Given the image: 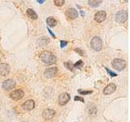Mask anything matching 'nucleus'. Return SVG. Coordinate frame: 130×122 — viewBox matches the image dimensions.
I'll list each match as a JSON object with an SVG mask.
<instances>
[{
	"mask_svg": "<svg viewBox=\"0 0 130 122\" xmlns=\"http://www.w3.org/2000/svg\"><path fill=\"white\" fill-rule=\"evenodd\" d=\"M41 60L46 64H52L56 62V57L53 53L48 50H43L39 56Z\"/></svg>",
	"mask_w": 130,
	"mask_h": 122,
	"instance_id": "obj_1",
	"label": "nucleus"
},
{
	"mask_svg": "<svg viewBox=\"0 0 130 122\" xmlns=\"http://www.w3.org/2000/svg\"><path fill=\"white\" fill-rule=\"evenodd\" d=\"M90 45H91V47H92L94 50H97V51L101 50L102 48V42L99 37L93 38L92 40H91Z\"/></svg>",
	"mask_w": 130,
	"mask_h": 122,
	"instance_id": "obj_2",
	"label": "nucleus"
},
{
	"mask_svg": "<svg viewBox=\"0 0 130 122\" xmlns=\"http://www.w3.org/2000/svg\"><path fill=\"white\" fill-rule=\"evenodd\" d=\"M112 66L115 69L118 71H122L126 67V62L121 59H115L112 61Z\"/></svg>",
	"mask_w": 130,
	"mask_h": 122,
	"instance_id": "obj_3",
	"label": "nucleus"
},
{
	"mask_svg": "<svg viewBox=\"0 0 130 122\" xmlns=\"http://www.w3.org/2000/svg\"><path fill=\"white\" fill-rule=\"evenodd\" d=\"M128 19V12L126 11H120L116 14V21L118 23H124Z\"/></svg>",
	"mask_w": 130,
	"mask_h": 122,
	"instance_id": "obj_4",
	"label": "nucleus"
},
{
	"mask_svg": "<svg viewBox=\"0 0 130 122\" xmlns=\"http://www.w3.org/2000/svg\"><path fill=\"white\" fill-rule=\"evenodd\" d=\"M25 95V93L22 90H14V91L10 94V97L11 99H12L13 100H20Z\"/></svg>",
	"mask_w": 130,
	"mask_h": 122,
	"instance_id": "obj_5",
	"label": "nucleus"
},
{
	"mask_svg": "<svg viewBox=\"0 0 130 122\" xmlns=\"http://www.w3.org/2000/svg\"><path fill=\"white\" fill-rule=\"evenodd\" d=\"M16 86V81L12 79H7L3 81V88L5 90H11Z\"/></svg>",
	"mask_w": 130,
	"mask_h": 122,
	"instance_id": "obj_6",
	"label": "nucleus"
},
{
	"mask_svg": "<svg viewBox=\"0 0 130 122\" xmlns=\"http://www.w3.org/2000/svg\"><path fill=\"white\" fill-rule=\"evenodd\" d=\"M55 111L54 109H51V108L46 109L42 112V117L45 120H51L55 116Z\"/></svg>",
	"mask_w": 130,
	"mask_h": 122,
	"instance_id": "obj_7",
	"label": "nucleus"
},
{
	"mask_svg": "<svg viewBox=\"0 0 130 122\" xmlns=\"http://www.w3.org/2000/svg\"><path fill=\"white\" fill-rule=\"evenodd\" d=\"M70 100V95L68 93H63L59 96L58 102L59 105H65Z\"/></svg>",
	"mask_w": 130,
	"mask_h": 122,
	"instance_id": "obj_8",
	"label": "nucleus"
},
{
	"mask_svg": "<svg viewBox=\"0 0 130 122\" xmlns=\"http://www.w3.org/2000/svg\"><path fill=\"white\" fill-rule=\"evenodd\" d=\"M106 18V13L104 11H100L94 15V20L98 23H102V21H104Z\"/></svg>",
	"mask_w": 130,
	"mask_h": 122,
	"instance_id": "obj_9",
	"label": "nucleus"
},
{
	"mask_svg": "<svg viewBox=\"0 0 130 122\" xmlns=\"http://www.w3.org/2000/svg\"><path fill=\"white\" fill-rule=\"evenodd\" d=\"M57 72H58V69H57V68H55V67H54V68H49L45 70L44 75L47 78H52L56 75Z\"/></svg>",
	"mask_w": 130,
	"mask_h": 122,
	"instance_id": "obj_10",
	"label": "nucleus"
},
{
	"mask_svg": "<svg viewBox=\"0 0 130 122\" xmlns=\"http://www.w3.org/2000/svg\"><path fill=\"white\" fill-rule=\"evenodd\" d=\"M34 107H35V103L32 99H29L22 104L23 109L26 110V111H31L34 108Z\"/></svg>",
	"mask_w": 130,
	"mask_h": 122,
	"instance_id": "obj_11",
	"label": "nucleus"
},
{
	"mask_svg": "<svg viewBox=\"0 0 130 122\" xmlns=\"http://www.w3.org/2000/svg\"><path fill=\"white\" fill-rule=\"evenodd\" d=\"M116 90V85L114 83H110L106 86L104 90H103V94L106 95H109V94L114 93Z\"/></svg>",
	"mask_w": 130,
	"mask_h": 122,
	"instance_id": "obj_12",
	"label": "nucleus"
},
{
	"mask_svg": "<svg viewBox=\"0 0 130 122\" xmlns=\"http://www.w3.org/2000/svg\"><path fill=\"white\" fill-rule=\"evenodd\" d=\"M10 73V66L7 64H0V75L4 77Z\"/></svg>",
	"mask_w": 130,
	"mask_h": 122,
	"instance_id": "obj_13",
	"label": "nucleus"
},
{
	"mask_svg": "<svg viewBox=\"0 0 130 122\" xmlns=\"http://www.w3.org/2000/svg\"><path fill=\"white\" fill-rule=\"evenodd\" d=\"M66 15L69 19L73 20V19H76L78 17V12H77V11L74 8H69L66 11Z\"/></svg>",
	"mask_w": 130,
	"mask_h": 122,
	"instance_id": "obj_14",
	"label": "nucleus"
},
{
	"mask_svg": "<svg viewBox=\"0 0 130 122\" xmlns=\"http://www.w3.org/2000/svg\"><path fill=\"white\" fill-rule=\"evenodd\" d=\"M27 15L30 19H32V20H37V13L33 9H31V8H29L27 10Z\"/></svg>",
	"mask_w": 130,
	"mask_h": 122,
	"instance_id": "obj_15",
	"label": "nucleus"
},
{
	"mask_svg": "<svg viewBox=\"0 0 130 122\" xmlns=\"http://www.w3.org/2000/svg\"><path fill=\"white\" fill-rule=\"evenodd\" d=\"M47 23L50 27H55L57 25V21L53 17H48L47 19Z\"/></svg>",
	"mask_w": 130,
	"mask_h": 122,
	"instance_id": "obj_16",
	"label": "nucleus"
},
{
	"mask_svg": "<svg viewBox=\"0 0 130 122\" xmlns=\"http://www.w3.org/2000/svg\"><path fill=\"white\" fill-rule=\"evenodd\" d=\"M102 3V1H97V0H92V1H89V5L93 7H97Z\"/></svg>",
	"mask_w": 130,
	"mask_h": 122,
	"instance_id": "obj_17",
	"label": "nucleus"
},
{
	"mask_svg": "<svg viewBox=\"0 0 130 122\" xmlns=\"http://www.w3.org/2000/svg\"><path fill=\"white\" fill-rule=\"evenodd\" d=\"M54 3H55V4L56 6L61 7V6H63V5L64 4V3H65V2L63 1V0H55Z\"/></svg>",
	"mask_w": 130,
	"mask_h": 122,
	"instance_id": "obj_18",
	"label": "nucleus"
},
{
	"mask_svg": "<svg viewBox=\"0 0 130 122\" xmlns=\"http://www.w3.org/2000/svg\"><path fill=\"white\" fill-rule=\"evenodd\" d=\"M78 92L81 94H92V90H78Z\"/></svg>",
	"mask_w": 130,
	"mask_h": 122,
	"instance_id": "obj_19",
	"label": "nucleus"
},
{
	"mask_svg": "<svg viewBox=\"0 0 130 122\" xmlns=\"http://www.w3.org/2000/svg\"><path fill=\"white\" fill-rule=\"evenodd\" d=\"M64 65L66 66L68 69H70V70H72V69H73V65L72 64V63H71L70 61L66 62V63H65V64H64Z\"/></svg>",
	"mask_w": 130,
	"mask_h": 122,
	"instance_id": "obj_20",
	"label": "nucleus"
},
{
	"mask_svg": "<svg viewBox=\"0 0 130 122\" xmlns=\"http://www.w3.org/2000/svg\"><path fill=\"white\" fill-rule=\"evenodd\" d=\"M82 65H83V62H82L81 60H79L77 63H76V64L73 65V67H75V68H81Z\"/></svg>",
	"mask_w": 130,
	"mask_h": 122,
	"instance_id": "obj_21",
	"label": "nucleus"
},
{
	"mask_svg": "<svg viewBox=\"0 0 130 122\" xmlns=\"http://www.w3.org/2000/svg\"><path fill=\"white\" fill-rule=\"evenodd\" d=\"M106 68V71H107V73H108L110 74V75L112 76V77H116V76H117V74H116V73H113V72H112V71L109 70L107 68Z\"/></svg>",
	"mask_w": 130,
	"mask_h": 122,
	"instance_id": "obj_22",
	"label": "nucleus"
},
{
	"mask_svg": "<svg viewBox=\"0 0 130 122\" xmlns=\"http://www.w3.org/2000/svg\"><path fill=\"white\" fill-rule=\"evenodd\" d=\"M60 47L61 48H63V47L66 46L67 44H68V42H66V41H60Z\"/></svg>",
	"mask_w": 130,
	"mask_h": 122,
	"instance_id": "obj_23",
	"label": "nucleus"
},
{
	"mask_svg": "<svg viewBox=\"0 0 130 122\" xmlns=\"http://www.w3.org/2000/svg\"><path fill=\"white\" fill-rule=\"evenodd\" d=\"M75 50H76V51L77 52V53H79L80 55H81V56H84V55H85V52H84L83 50H81V49H76Z\"/></svg>",
	"mask_w": 130,
	"mask_h": 122,
	"instance_id": "obj_24",
	"label": "nucleus"
},
{
	"mask_svg": "<svg viewBox=\"0 0 130 122\" xmlns=\"http://www.w3.org/2000/svg\"><path fill=\"white\" fill-rule=\"evenodd\" d=\"M74 99H75V101H81V102H82V103H84V99H82L81 97H79V96H76L75 98H74Z\"/></svg>",
	"mask_w": 130,
	"mask_h": 122,
	"instance_id": "obj_25",
	"label": "nucleus"
},
{
	"mask_svg": "<svg viewBox=\"0 0 130 122\" xmlns=\"http://www.w3.org/2000/svg\"><path fill=\"white\" fill-rule=\"evenodd\" d=\"M48 29V31H49V32H50V33H51V35H52V36H53V37H54V38H55V34H54V33H53L51 32V29Z\"/></svg>",
	"mask_w": 130,
	"mask_h": 122,
	"instance_id": "obj_26",
	"label": "nucleus"
},
{
	"mask_svg": "<svg viewBox=\"0 0 130 122\" xmlns=\"http://www.w3.org/2000/svg\"><path fill=\"white\" fill-rule=\"evenodd\" d=\"M45 1L44 0H37V3H43Z\"/></svg>",
	"mask_w": 130,
	"mask_h": 122,
	"instance_id": "obj_27",
	"label": "nucleus"
}]
</instances>
